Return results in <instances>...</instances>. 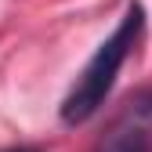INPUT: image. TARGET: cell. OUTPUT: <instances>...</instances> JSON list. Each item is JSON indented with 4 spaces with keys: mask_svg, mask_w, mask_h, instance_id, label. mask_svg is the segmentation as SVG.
<instances>
[{
    "mask_svg": "<svg viewBox=\"0 0 152 152\" xmlns=\"http://www.w3.org/2000/svg\"><path fill=\"white\" fill-rule=\"evenodd\" d=\"M94 152H152V94L130 102L112 120Z\"/></svg>",
    "mask_w": 152,
    "mask_h": 152,
    "instance_id": "7a4b0ae2",
    "label": "cell"
},
{
    "mask_svg": "<svg viewBox=\"0 0 152 152\" xmlns=\"http://www.w3.org/2000/svg\"><path fill=\"white\" fill-rule=\"evenodd\" d=\"M4 152H40V148H4Z\"/></svg>",
    "mask_w": 152,
    "mask_h": 152,
    "instance_id": "3957f363",
    "label": "cell"
},
{
    "mask_svg": "<svg viewBox=\"0 0 152 152\" xmlns=\"http://www.w3.org/2000/svg\"><path fill=\"white\" fill-rule=\"evenodd\" d=\"M141 29H145V11H141V4H130L123 11V18L116 22V29L109 33V40L98 44V51L91 54V62L83 65V72L76 76V83L69 87L65 102H62V120L69 127L87 123L94 112L102 109V102L109 98V91L116 83L123 62L130 58V51L138 47Z\"/></svg>",
    "mask_w": 152,
    "mask_h": 152,
    "instance_id": "6da1fadb",
    "label": "cell"
}]
</instances>
